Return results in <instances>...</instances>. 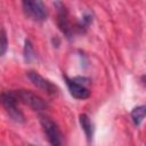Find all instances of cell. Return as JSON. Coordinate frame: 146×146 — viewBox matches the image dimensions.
Masks as SVG:
<instances>
[{"mask_svg": "<svg viewBox=\"0 0 146 146\" xmlns=\"http://www.w3.org/2000/svg\"><path fill=\"white\" fill-rule=\"evenodd\" d=\"M17 98L14 92V90L10 91H3L0 94V104L3 106L6 112L9 114V116L18 123L24 122V114L17 106Z\"/></svg>", "mask_w": 146, "mask_h": 146, "instance_id": "6da1fadb", "label": "cell"}, {"mask_svg": "<svg viewBox=\"0 0 146 146\" xmlns=\"http://www.w3.org/2000/svg\"><path fill=\"white\" fill-rule=\"evenodd\" d=\"M39 119H40V123L43 128V131L47 136L48 141L51 145H62L63 136H62V132H60L58 125L49 116H47L44 114H40Z\"/></svg>", "mask_w": 146, "mask_h": 146, "instance_id": "7a4b0ae2", "label": "cell"}, {"mask_svg": "<svg viewBox=\"0 0 146 146\" xmlns=\"http://www.w3.org/2000/svg\"><path fill=\"white\" fill-rule=\"evenodd\" d=\"M17 100L30 106L34 111H43L48 107L47 102L30 90H14Z\"/></svg>", "mask_w": 146, "mask_h": 146, "instance_id": "3957f363", "label": "cell"}, {"mask_svg": "<svg viewBox=\"0 0 146 146\" xmlns=\"http://www.w3.org/2000/svg\"><path fill=\"white\" fill-rule=\"evenodd\" d=\"M27 78L30 79V81L38 87L39 89L43 90L44 92L49 94V95H57L58 94V88L49 80L44 79L42 75H40L38 72L35 71H29L27 72Z\"/></svg>", "mask_w": 146, "mask_h": 146, "instance_id": "277c9868", "label": "cell"}, {"mask_svg": "<svg viewBox=\"0 0 146 146\" xmlns=\"http://www.w3.org/2000/svg\"><path fill=\"white\" fill-rule=\"evenodd\" d=\"M56 7H57V24H58V27L67 38H71L72 34H73V27H72L70 18H68V13H67L66 8L64 7V5L59 1L56 2Z\"/></svg>", "mask_w": 146, "mask_h": 146, "instance_id": "5b68a950", "label": "cell"}, {"mask_svg": "<svg viewBox=\"0 0 146 146\" xmlns=\"http://www.w3.org/2000/svg\"><path fill=\"white\" fill-rule=\"evenodd\" d=\"M64 79L66 81V86H67V88L70 90V94L74 98H76V99H86V98H88L90 96L89 89L84 84H82L79 81H76L74 78L70 79V78L65 76Z\"/></svg>", "mask_w": 146, "mask_h": 146, "instance_id": "8992f818", "label": "cell"}, {"mask_svg": "<svg viewBox=\"0 0 146 146\" xmlns=\"http://www.w3.org/2000/svg\"><path fill=\"white\" fill-rule=\"evenodd\" d=\"M31 17L38 19V21H43L47 17V9L46 6L43 5L42 0H32V6H31Z\"/></svg>", "mask_w": 146, "mask_h": 146, "instance_id": "52a82bcc", "label": "cell"}, {"mask_svg": "<svg viewBox=\"0 0 146 146\" xmlns=\"http://www.w3.org/2000/svg\"><path fill=\"white\" fill-rule=\"evenodd\" d=\"M79 122H80V125L82 128V130L84 131V135L88 139V141L90 143L91 139H92V136H94V127H92V123L89 119V116L87 114H80L79 116Z\"/></svg>", "mask_w": 146, "mask_h": 146, "instance_id": "ba28073f", "label": "cell"}, {"mask_svg": "<svg viewBox=\"0 0 146 146\" xmlns=\"http://www.w3.org/2000/svg\"><path fill=\"white\" fill-rule=\"evenodd\" d=\"M23 56H24V60L26 63H31L32 60L35 59V51L33 48V44L30 40H25L24 42V48H23Z\"/></svg>", "mask_w": 146, "mask_h": 146, "instance_id": "9c48e42d", "label": "cell"}, {"mask_svg": "<svg viewBox=\"0 0 146 146\" xmlns=\"http://www.w3.org/2000/svg\"><path fill=\"white\" fill-rule=\"evenodd\" d=\"M145 110H146V107L144 105L137 106V107H135L132 110V112H131V120L135 123V125L138 127L143 122V120L145 117Z\"/></svg>", "mask_w": 146, "mask_h": 146, "instance_id": "30bf717a", "label": "cell"}, {"mask_svg": "<svg viewBox=\"0 0 146 146\" xmlns=\"http://www.w3.org/2000/svg\"><path fill=\"white\" fill-rule=\"evenodd\" d=\"M8 49V39H7V33L6 31L1 27L0 29V57L3 56L7 52Z\"/></svg>", "mask_w": 146, "mask_h": 146, "instance_id": "8fae6325", "label": "cell"}, {"mask_svg": "<svg viewBox=\"0 0 146 146\" xmlns=\"http://www.w3.org/2000/svg\"><path fill=\"white\" fill-rule=\"evenodd\" d=\"M22 3H23V8H24V11L26 13V15L30 16L31 14V6H32V0H22Z\"/></svg>", "mask_w": 146, "mask_h": 146, "instance_id": "7c38bea8", "label": "cell"}]
</instances>
